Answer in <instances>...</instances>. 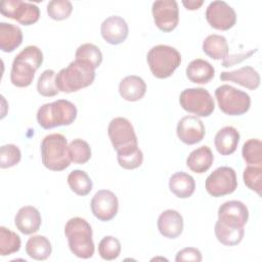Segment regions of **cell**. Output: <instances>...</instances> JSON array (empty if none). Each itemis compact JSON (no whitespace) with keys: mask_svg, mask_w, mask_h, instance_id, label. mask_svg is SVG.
I'll list each match as a JSON object with an SVG mask.
<instances>
[{"mask_svg":"<svg viewBox=\"0 0 262 262\" xmlns=\"http://www.w3.org/2000/svg\"><path fill=\"white\" fill-rule=\"evenodd\" d=\"M176 133L183 143L192 145L204 139L206 129L202 120L196 116H185L179 120Z\"/></svg>","mask_w":262,"mask_h":262,"instance_id":"cell-16","label":"cell"},{"mask_svg":"<svg viewBox=\"0 0 262 262\" xmlns=\"http://www.w3.org/2000/svg\"><path fill=\"white\" fill-rule=\"evenodd\" d=\"M203 51L211 58L219 60L228 55V43L224 36L212 34L206 37L203 42Z\"/></svg>","mask_w":262,"mask_h":262,"instance_id":"cell-27","label":"cell"},{"mask_svg":"<svg viewBox=\"0 0 262 262\" xmlns=\"http://www.w3.org/2000/svg\"><path fill=\"white\" fill-rule=\"evenodd\" d=\"M205 16L212 28L220 31H227L236 23L234 9L225 1L220 0L213 1L208 5Z\"/></svg>","mask_w":262,"mask_h":262,"instance_id":"cell-13","label":"cell"},{"mask_svg":"<svg viewBox=\"0 0 262 262\" xmlns=\"http://www.w3.org/2000/svg\"><path fill=\"white\" fill-rule=\"evenodd\" d=\"M23 42V32L19 27L1 21L0 23V49L3 52H12Z\"/></svg>","mask_w":262,"mask_h":262,"instance_id":"cell-26","label":"cell"},{"mask_svg":"<svg viewBox=\"0 0 262 262\" xmlns=\"http://www.w3.org/2000/svg\"><path fill=\"white\" fill-rule=\"evenodd\" d=\"M151 12L156 26L163 32L173 31L179 23V8L175 0L155 1Z\"/></svg>","mask_w":262,"mask_h":262,"instance_id":"cell-12","label":"cell"},{"mask_svg":"<svg viewBox=\"0 0 262 262\" xmlns=\"http://www.w3.org/2000/svg\"><path fill=\"white\" fill-rule=\"evenodd\" d=\"M121 253L120 241L112 235H106L101 238L98 244V254L103 260H115Z\"/></svg>","mask_w":262,"mask_h":262,"instance_id":"cell-37","label":"cell"},{"mask_svg":"<svg viewBox=\"0 0 262 262\" xmlns=\"http://www.w3.org/2000/svg\"><path fill=\"white\" fill-rule=\"evenodd\" d=\"M20 237L10 229L0 226V255L8 256L20 249Z\"/></svg>","mask_w":262,"mask_h":262,"instance_id":"cell-34","label":"cell"},{"mask_svg":"<svg viewBox=\"0 0 262 262\" xmlns=\"http://www.w3.org/2000/svg\"><path fill=\"white\" fill-rule=\"evenodd\" d=\"M244 183L251 190L256 191L261 195L262 188V167L261 166H248L243 173Z\"/></svg>","mask_w":262,"mask_h":262,"instance_id":"cell-39","label":"cell"},{"mask_svg":"<svg viewBox=\"0 0 262 262\" xmlns=\"http://www.w3.org/2000/svg\"><path fill=\"white\" fill-rule=\"evenodd\" d=\"M56 74L53 70H45L39 77L37 82V91L45 97L55 96L59 90L55 84Z\"/></svg>","mask_w":262,"mask_h":262,"instance_id":"cell-35","label":"cell"},{"mask_svg":"<svg viewBox=\"0 0 262 262\" xmlns=\"http://www.w3.org/2000/svg\"><path fill=\"white\" fill-rule=\"evenodd\" d=\"M46 10L50 18L54 20H63L71 15L73 5L68 0H52L48 2Z\"/></svg>","mask_w":262,"mask_h":262,"instance_id":"cell-38","label":"cell"},{"mask_svg":"<svg viewBox=\"0 0 262 262\" xmlns=\"http://www.w3.org/2000/svg\"><path fill=\"white\" fill-rule=\"evenodd\" d=\"M204 1L201 0V1H194V0H188V1H182V4L185 6L186 9H189V10H195V9H199L202 5H203Z\"/></svg>","mask_w":262,"mask_h":262,"instance_id":"cell-43","label":"cell"},{"mask_svg":"<svg viewBox=\"0 0 262 262\" xmlns=\"http://www.w3.org/2000/svg\"><path fill=\"white\" fill-rule=\"evenodd\" d=\"M100 32L105 42L112 45H118L127 39L129 28L123 17L112 15L102 21Z\"/></svg>","mask_w":262,"mask_h":262,"instance_id":"cell-17","label":"cell"},{"mask_svg":"<svg viewBox=\"0 0 262 262\" xmlns=\"http://www.w3.org/2000/svg\"><path fill=\"white\" fill-rule=\"evenodd\" d=\"M214 67L202 58L191 60L186 68V77L195 84H207L214 78Z\"/></svg>","mask_w":262,"mask_h":262,"instance_id":"cell-23","label":"cell"},{"mask_svg":"<svg viewBox=\"0 0 262 262\" xmlns=\"http://www.w3.org/2000/svg\"><path fill=\"white\" fill-rule=\"evenodd\" d=\"M2 15L14 19L24 26H30L39 20L40 9L37 5L21 0H4L0 4Z\"/></svg>","mask_w":262,"mask_h":262,"instance_id":"cell-10","label":"cell"},{"mask_svg":"<svg viewBox=\"0 0 262 262\" xmlns=\"http://www.w3.org/2000/svg\"><path fill=\"white\" fill-rule=\"evenodd\" d=\"M71 160L75 164H85L91 158V148L85 140L81 138H76L69 144Z\"/></svg>","mask_w":262,"mask_h":262,"instance_id":"cell-36","label":"cell"},{"mask_svg":"<svg viewBox=\"0 0 262 262\" xmlns=\"http://www.w3.org/2000/svg\"><path fill=\"white\" fill-rule=\"evenodd\" d=\"M40 212L33 206L21 207L14 218L16 228L24 234H32L39 230L41 226Z\"/></svg>","mask_w":262,"mask_h":262,"instance_id":"cell-20","label":"cell"},{"mask_svg":"<svg viewBox=\"0 0 262 262\" xmlns=\"http://www.w3.org/2000/svg\"><path fill=\"white\" fill-rule=\"evenodd\" d=\"M90 208L93 215L100 221H110L118 213L119 202L117 195L108 190H98L92 198Z\"/></svg>","mask_w":262,"mask_h":262,"instance_id":"cell-14","label":"cell"},{"mask_svg":"<svg viewBox=\"0 0 262 262\" xmlns=\"http://www.w3.org/2000/svg\"><path fill=\"white\" fill-rule=\"evenodd\" d=\"M219 78L221 81L233 82L250 90H255L260 85L259 73L250 66H246L231 72H222Z\"/></svg>","mask_w":262,"mask_h":262,"instance_id":"cell-19","label":"cell"},{"mask_svg":"<svg viewBox=\"0 0 262 262\" xmlns=\"http://www.w3.org/2000/svg\"><path fill=\"white\" fill-rule=\"evenodd\" d=\"M117 160L119 165L126 170L136 169L143 162V154L138 147V144L117 151Z\"/></svg>","mask_w":262,"mask_h":262,"instance_id":"cell-30","label":"cell"},{"mask_svg":"<svg viewBox=\"0 0 262 262\" xmlns=\"http://www.w3.org/2000/svg\"><path fill=\"white\" fill-rule=\"evenodd\" d=\"M214 231L218 242L227 247L238 245L243 241L245 234L244 227H231L218 221L215 223Z\"/></svg>","mask_w":262,"mask_h":262,"instance_id":"cell-29","label":"cell"},{"mask_svg":"<svg viewBox=\"0 0 262 262\" xmlns=\"http://www.w3.org/2000/svg\"><path fill=\"white\" fill-rule=\"evenodd\" d=\"M94 79L95 70L88 63L75 59L56 74L55 84L59 91L71 93L90 86Z\"/></svg>","mask_w":262,"mask_h":262,"instance_id":"cell-2","label":"cell"},{"mask_svg":"<svg viewBox=\"0 0 262 262\" xmlns=\"http://www.w3.org/2000/svg\"><path fill=\"white\" fill-rule=\"evenodd\" d=\"M215 97L219 108L228 116L244 115L251 106V98L248 93L227 84L217 87Z\"/></svg>","mask_w":262,"mask_h":262,"instance_id":"cell-7","label":"cell"},{"mask_svg":"<svg viewBox=\"0 0 262 262\" xmlns=\"http://www.w3.org/2000/svg\"><path fill=\"white\" fill-rule=\"evenodd\" d=\"M202 253L199 249L193 247H187L182 250H180L175 257V261L181 262V261H193V262H200L202 261Z\"/></svg>","mask_w":262,"mask_h":262,"instance_id":"cell-41","label":"cell"},{"mask_svg":"<svg viewBox=\"0 0 262 262\" xmlns=\"http://www.w3.org/2000/svg\"><path fill=\"white\" fill-rule=\"evenodd\" d=\"M52 252L49 239L44 235H33L26 244V253L35 260H46Z\"/></svg>","mask_w":262,"mask_h":262,"instance_id":"cell-28","label":"cell"},{"mask_svg":"<svg viewBox=\"0 0 262 262\" xmlns=\"http://www.w3.org/2000/svg\"><path fill=\"white\" fill-rule=\"evenodd\" d=\"M107 134L116 151L138 144L134 128L126 118L113 119L108 124Z\"/></svg>","mask_w":262,"mask_h":262,"instance_id":"cell-11","label":"cell"},{"mask_svg":"<svg viewBox=\"0 0 262 262\" xmlns=\"http://www.w3.org/2000/svg\"><path fill=\"white\" fill-rule=\"evenodd\" d=\"M77 118L76 105L67 99H58L44 103L37 112V122L44 129L57 126H68Z\"/></svg>","mask_w":262,"mask_h":262,"instance_id":"cell-5","label":"cell"},{"mask_svg":"<svg viewBox=\"0 0 262 262\" xmlns=\"http://www.w3.org/2000/svg\"><path fill=\"white\" fill-rule=\"evenodd\" d=\"M236 188V174L231 167H219L215 169L206 179V190L214 198L230 194Z\"/></svg>","mask_w":262,"mask_h":262,"instance_id":"cell-9","label":"cell"},{"mask_svg":"<svg viewBox=\"0 0 262 262\" xmlns=\"http://www.w3.org/2000/svg\"><path fill=\"white\" fill-rule=\"evenodd\" d=\"M21 159L20 149L14 144H5L0 148V167L10 168L19 163Z\"/></svg>","mask_w":262,"mask_h":262,"instance_id":"cell-40","label":"cell"},{"mask_svg":"<svg viewBox=\"0 0 262 262\" xmlns=\"http://www.w3.org/2000/svg\"><path fill=\"white\" fill-rule=\"evenodd\" d=\"M213 161L214 156L211 148L207 145H202L188 155L186 165L192 172L202 174L211 168Z\"/></svg>","mask_w":262,"mask_h":262,"instance_id":"cell-24","label":"cell"},{"mask_svg":"<svg viewBox=\"0 0 262 262\" xmlns=\"http://www.w3.org/2000/svg\"><path fill=\"white\" fill-rule=\"evenodd\" d=\"M242 156L245 162L250 166L262 167V142L258 138L247 140L242 149Z\"/></svg>","mask_w":262,"mask_h":262,"instance_id":"cell-33","label":"cell"},{"mask_svg":"<svg viewBox=\"0 0 262 262\" xmlns=\"http://www.w3.org/2000/svg\"><path fill=\"white\" fill-rule=\"evenodd\" d=\"M146 60L151 74L156 78L166 79L172 76L180 66L181 54L172 46L160 44L149 49Z\"/></svg>","mask_w":262,"mask_h":262,"instance_id":"cell-6","label":"cell"},{"mask_svg":"<svg viewBox=\"0 0 262 262\" xmlns=\"http://www.w3.org/2000/svg\"><path fill=\"white\" fill-rule=\"evenodd\" d=\"M146 92L144 80L138 76L130 75L121 80L119 84V93L127 101H138Z\"/></svg>","mask_w":262,"mask_h":262,"instance_id":"cell-21","label":"cell"},{"mask_svg":"<svg viewBox=\"0 0 262 262\" xmlns=\"http://www.w3.org/2000/svg\"><path fill=\"white\" fill-rule=\"evenodd\" d=\"M75 59L82 60L96 70L102 61V53L100 49L92 43H84L80 45L75 53Z\"/></svg>","mask_w":262,"mask_h":262,"instance_id":"cell-32","label":"cell"},{"mask_svg":"<svg viewBox=\"0 0 262 262\" xmlns=\"http://www.w3.org/2000/svg\"><path fill=\"white\" fill-rule=\"evenodd\" d=\"M181 107L196 117H209L215 110L212 95L205 88H187L179 96Z\"/></svg>","mask_w":262,"mask_h":262,"instance_id":"cell-8","label":"cell"},{"mask_svg":"<svg viewBox=\"0 0 262 262\" xmlns=\"http://www.w3.org/2000/svg\"><path fill=\"white\" fill-rule=\"evenodd\" d=\"M64 234L68 238L71 252L82 259H89L94 254L92 228L81 217L71 218L64 226Z\"/></svg>","mask_w":262,"mask_h":262,"instance_id":"cell-3","label":"cell"},{"mask_svg":"<svg viewBox=\"0 0 262 262\" xmlns=\"http://www.w3.org/2000/svg\"><path fill=\"white\" fill-rule=\"evenodd\" d=\"M41 159L43 165L51 171L67 169L72 160L66 136L60 133L46 135L41 142Z\"/></svg>","mask_w":262,"mask_h":262,"instance_id":"cell-4","label":"cell"},{"mask_svg":"<svg viewBox=\"0 0 262 262\" xmlns=\"http://www.w3.org/2000/svg\"><path fill=\"white\" fill-rule=\"evenodd\" d=\"M249 219V210L247 206L239 201H227L218 209V222L231 226L244 227Z\"/></svg>","mask_w":262,"mask_h":262,"instance_id":"cell-15","label":"cell"},{"mask_svg":"<svg viewBox=\"0 0 262 262\" xmlns=\"http://www.w3.org/2000/svg\"><path fill=\"white\" fill-rule=\"evenodd\" d=\"M169 188L177 198L187 199L194 192L195 182L191 175L180 171L170 177Z\"/></svg>","mask_w":262,"mask_h":262,"instance_id":"cell-25","label":"cell"},{"mask_svg":"<svg viewBox=\"0 0 262 262\" xmlns=\"http://www.w3.org/2000/svg\"><path fill=\"white\" fill-rule=\"evenodd\" d=\"M43 62V53L35 45L25 47L13 59L10 81L16 87H28L32 84L36 71Z\"/></svg>","mask_w":262,"mask_h":262,"instance_id":"cell-1","label":"cell"},{"mask_svg":"<svg viewBox=\"0 0 262 262\" xmlns=\"http://www.w3.org/2000/svg\"><path fill=\"white\" fill-rule=\"evenodd\" d=\"M68 184L78 195H87L92 190V180L83 170H73L68 176Z\"/></svg>","mask_w":262,"mask_h":262,"instance_id":"cell-31","label":"cell"},{"mask_svg":"<svg viewBox=\"0 0 262 262\" xmlns=\"http://www.w3.org/2000/svg\"><path fill=\"white\" fill-rule=\"evenodd\" d=\"M157 225L160 233L164 237L173 239L182 233L184 223L183 218L178 211L168 209L161 213Z\"/></svg>","mask_w":262,"mask_h":262,"instance_id":"cell-18","label":"cell"},{"mask_svg":"<svg viewBox=\"0 0 262 262\" xmlns=\"http://www.w3.org/2000/svg\"><path fill=\"white\" fill-rule=\"evenodd\" d=\"M256 51H257V49H254V50H251V51H248V52H245V53H241V54H237V55L227 56L226 58L223 59L222 66L225 67V68L232 67V66L235 64L236 62H241V61H243L244 59L249 58V57H250L254 52H256Z\"/></svg>","mask_w":262,"mask_h":262,"instance_id":"cell-42","label":"cell"},{"mask_svg":"<svg viewBox=\"0 0 262 262\" xmlns=\"http://www.w3.org/2000/svg\"><path fill=\"white\" fill-rule=\"evenodd\" d=\"M239 141V132L232 126L221 128L215 135L214 144L222 156H229L236 150Z\"/></svg>","mask_w":262,"mask_h":262,"instance_id":"cell-22","label":"cell"}]
</instances>
